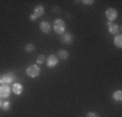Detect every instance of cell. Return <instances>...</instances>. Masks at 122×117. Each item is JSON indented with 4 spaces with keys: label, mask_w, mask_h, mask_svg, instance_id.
Returning <instances> with one entry per match:
<instances>
[{
    "label": "cell",
    "mask_w": 122,
    "mask_h": 117,
    "mask_svg": "<svg viewBox=\"0 0 122 117\" xmlns=\"http://www.w3.org/2000/svg\"><path fill=\"white\" fill-rule=\"evenodd\" d=\"M53 30H55V33H56V34L62 35V34L66 31V25H65V22H64L61 18L55 20V22H53Z\"/></svg>",
    "instance_id": "cell-1"
},
{
    "label": "cell",
    "mask_w": 122,
    "mask_h": 117,
    "mask_svg": "<svg viewBox=\"0 0 122 117\" xmlns=\"http://www.w3.org/2000/svg\"><path fill=\"white\" fill-rule=\"evenodd\" d=\"M26 74L30 78H36L40 74V68L38 65H29L26 68Z\"/></svg>",
    "instance_id": "cell-2"
},
{
    "label": "cell",
    "mask_w": 122,
    "mask_h": 117,
    "mask_svg": "<svg viewBox=\"0 0 122 117\" xmlns=\"http://www.w3.org/2000/svg\"><path fill=\"white\" fill-rule=\"evenodd\" d=\"M14 81V74L13 73H7V74H1L0 75V85H9Z\"/></svg>",
    "instance_id": "cell-3"
},
{
    "label": "cell",
    "mask_w": 122,
    "mask_h": 117,
    "mask_svg": "<svg viewBox=\"0 0 122 117\" xmlns=\"http://www.w3.org/2000/svg\"><path fill=\"white\" fill-rule=\"evenodd\" d=\"M105 17L109 20V22L114 21V20L117 18V11H116L114 8H108V9L105 11Z\"/></svg>",
    "instance_id": "cell-4"
},
{
    "label": "cell",
    "mask_w": 122,
    "mask_h": 117,
    "mask_svg": "<svg viewBox=\"0 0 122 117\" xmlns=\"http://www.w3.org/2000/svg\"><path fill=\"white\" fill-rule=\"evenodd\" d=\"M10 95V89L7 85H1L0 86V99H7Z\"/></svg>",
    "instance_id": "cell-5"
},
{
    "label": "cell",
    "mask_w": 122,
    "mask_h": 117,
    "mask_svg": "<svg viewBox=\"0 0 122 117\" xmlns=\"http://www.w3.org/2000/svg\"><path fill=\"white\" fill-rule=\"evenodd\" d=\"M46 63H47V66H48V68H55V66L57 65V63H59V60H57V57H56V56L51 55V56H48V57H47Z\"/></svg>",
    "instance_id": "cell-6"
},
{
    "label": "cell",
    "mask_w": 122,
    "mask_h": 117,
    "mask_svg": "<svg viewBox=\"0 0 122 117\" xmlns=\"http://www.w3.org/2000/svg\"><path fill=\"white\" fill-rule=\"evenodd\" d=\"M61 42H62L64 44H70V43L73 42V34L64 33L62 35H61Z\"/></svg>",
    "instance_id": "cell-7"
},
{
    "label": "cell",
    "mask_w": 122,
    "mask_h": 117,
    "mask_svg": "<svg viewBox=\"0 0 122 117\" xmlns=\"http://www.w3.org/2000/svg\"><path fill=\"white\" fill-rule=\"evenodd\" d=\"M12 92L16 94V95H21V94L24 92V87H22V85L18 83V82L13 83V86H12Z\"/></svg>",
    "instance_id": "cell-8"
},
{
    "label": "cell",
    "mask_w": 122,
    "mask_h": 117,
    "mask_svg": "<svg viewBox=\"0 0 122 117\" xmlns=\"http://www.w3.org/2000/svg\"><path fill=\"white\" fill-rule=\"evenodd\" d=\"M39 29H40V31H43V33H46V34H48L49 31H51V23L47 22V21H43L42 23H39Z\"/></svg>",
    "instance_id": "cell-9"
},
{
    "label": "cell",
    "mask_w": 122,
    "mask_h": 117,
    "mask_svg": "<svg viewBox=\"0 0 122 117\" xmlns=\"http://www.w3.org/2000/svg\"><path fill=\"white\" fill-rule=\"evenodd\" d=\"M108 30H109V33L110 34H120V31H121V27L120 26H117V25H114V23H108Z\"/></svg>",
    "instance_id": "cell-10"
},
{
    "label": "cell",
    "mask_w": 122,
    "mask_h": 117,
    "mask_svg": "<svg viewBox=\"0 0 122 117\" xmlns=\"http://www.w3.org/2000/svg\"><path fill=\"white\" fill-rule=\"evenodd\" d=\"M33 14H35L36 18L38 17H42L43 14H44V8H43L42 5H36V7L34 8V13Z\"/></svg>",
    "instance_id": "cell-11"
},
{
    "label": "cell",
    "mask_w": 122,
    "mask_h": 117,
    "mask_svg": "<svg viewBox=\"0 0 122 117\" xmlns=\"http://www.w3.org/2000/svg\"><path fill=\"white\" fill-rule=\"evenodd\" d=\"M113 43H114V46L117 47V48H121V47H122V37H121L120 34L114 37V39H113Z\"/></svg>",
    "instance_id": "cell-12"
},
{
    "label": "cell",
    "mask_w": 122,
    "mask_h": 117,
    "mask_svg": "<svg viewBox=\"0 0 122 117\" xmlns=\"http://www.w3.org/2000/svg\"><path fill=\"white\" fill-rule=\"evenodd\" d=\"M113 99H114L116 101H121L122 100V91L121 90H117V91L113 92Z\"/></svg>",
    "instance_id": "cell-13"
},
{
    "label": "cell",
    "mask_w": 122,
    "mask_h": 117,
    "mask_svg": "<svg viewBox=\"0 0 122 117\" xmlns=\"http://www.w3.org/2000/svg\"><path fill=\"white\" fill-rule=\"evenodd\" d=\"M1 109L4 111V112H8V111H10V103L8 100L3 101L1 103Z\"/></svg>",
    "instance_id": "cell-14"
},
{
    "label": "cell",
    "mask_w": 122,
    "mask_h": 117,
    "mask_svg": "<svg viewBox=\"0 0 122 117\" xmlns=\"http://www.w3.org/2000/svg\"><path fill=\"white\" fill-rule=\"evenodd\" d=\"M59 56L62 58V60H66V58L69 57V52L65 51V49H60V51H59Z\"/></svg>",
    "instance_id": "cell-15"
},
{
    "label": "cell",
    "mask_w": 122,
    "mask_h": 117,
    "mask_svg": "<svg viewBox=\"0 0 122 117\" xmlns=\"http://www.w3.org/2000/svg\"><path fill=\"white\" fill-rule=\"evenodd\" d=\"M34 49H35V46H34L33 43H29V44L25 46V51L26 52H33Z\"/></svg>",
    "instance_id": "cell-16"
},
{
    "label": "cell",
    "mask_w": 122,
    "mask_h": 117,
    "mask_svg": "<svg viewBox=\"0 0 122 117\" xmlns=\"http://www.w3.org/2000/svg\"><path fill=\"white\" fill-rule=\"evenodd\" d=\"M46 60H47V58H46L44 55H39V56L36 57V63H38V64H43Z\"/></svg>",
    "instance_id": "cell-17"
},
{
    "label": "cell",
    "mask_w": 122,
    "mask_h": 117,
    "mask_svg": "<svg viewBox=\"0 0 122 117\" xmlns=\"http://www.w3.org/2000/svg\"><path fill=\"white\" fill-rule=\"evenodd\" d=\"M82 3H83L85 5H91V4H94L95 1H94V0H83Z\"/></svg>",
    "instance_id": "cell-18"
},
{
    "label": "cell",
    "mask_w": 122,
    "mask_h": 117,
    "mask_svg": "<svg viewBox=\"0 0 122 117\" xmlns=\"http://www.w3.org/2000/svg\"><path fill=\"white\" fill-rule=\"evenodd\" d=\"M87 117H99V115L95 113V112H88L87 113Z\"/></svg>",
    "instance_id": "cell-19"
},
{
    "label": "cell",
    "mask_w": 122,
    "mask_h": 117,
    "mask_svg": "<svg viewBox=\"0 0 122 117\" xmlns=\"http://www.w3.org/2000/svg\"><path fill=\"white\" fill-rule=\"evenodd\" d=\"M30 21H36V16H35V14H30Z\"/></svg>",
    "instance_id": "cell-20"
},
{
    "label": "cell",
    "mask_w": 122,
    "mask_h": 117,
    "mask_svg": "<svg viewBox=\"0 0 122 117\" xmlns=\"http://www.w3.org/2000/svg\"><path fill=\"white\" fill-rule=\"evenodd\" d=\"M0 108H1V101H0Z\"/></svg>",
    "instance_id": "cell-21"
}]
</instances>
